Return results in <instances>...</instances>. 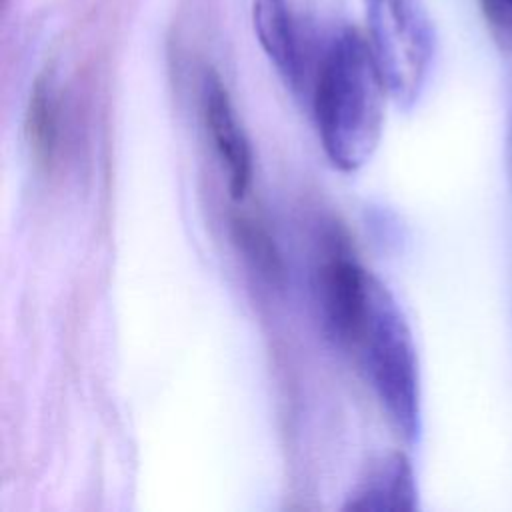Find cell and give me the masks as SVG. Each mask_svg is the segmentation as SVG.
Returning <instances> with one entry per match:
<instances>
[{"mask_svg": "<svg viewBox=\"0 0 512 512\" xmlns=\"http://www.w3.org/2000/svg\"><path fill=\"white\" fill-rule=\"evenodd\" d=\"M386 86L370 44L350 26L334 28L318 48L308 96L324 154L354 172L376 152Z\"/></svg>", "mask_w": 512, "mask_h": 512, "instance_id": "cell-1", "label": "cell"}, {"mask_svg": "<svg viewBox=\"0 0 512 512\" xmlns=\"http://www.w3.org/2000/svg\"><path fill=\"white\" fill-rule=\"evenodd\" d=\"M346 346L356 350L390 424L408 444L418 442L422 392L416 344L398 300L372 272L366 274L362 308Z\"/></svg>", "mask_w": 512, "mask_h": 512, "instance_id": "cell-2", "label": "cell"}, {"mask_svg": "<svg viewBox=\"0 0 512 512\" xmlns=\"http://www.w3.org/2000/svg\"><path fill=\"white\" fill-rule=\"evenodd\" d=\"M368 44L388 96L412 108L430 78L436 34L422 0H364Z\"/></svg>", "mask_w": 512, "mask_h": 512, "instance_id": "cell-3", "label": "cell"}, {"mask_svg": "<svg viewBox=\"0 0 512 512\" xmlns=\"http://www.w3.org/2000/svg\"><path fill=\"white\" fill-rule=\"evenodd\" d=\"M252 24L264 54L296 94H308L318 44L302 28L286 0H254Z\"/></svg>", "mask_w": 512, "mask_h": 512, "instance_id": "cell-4", "label": "cell"}, {"mask_svg": "<svg viewBox=\"0 0 512 512\" xmlns=\"http://www.w3.org/2000/svg\"><path fill=\"white\" fill-rule=\"evenodd\" d=\"M202 114L212 144L228 174L234 200L246 196L252 182V150L220 76L208 70L202 78Z\"/></svg>", "mask_w": 512, "mask_h": 512, "instance_id": "cell-5", "label": "cell"}, {"mask_svg": "<svg viewBox=\"0 0 512 512\" xmlns=\"http://www.w3.org/2000/svg\"><path fill=\"white\" fill-rule=\"evenodd\" d=\"M368 270L354 260L336 256L318 270V306L322 328L330 340L346 346L358 320Z\"/></svg>", "mask_w": 512, "mask_h": 512, "instance_id": "cell-6", "label": "cell"}, {"mask_svg": "<svg viewBox=\"0 0 512 512\" xmlns=\"http://www.w3.org/2000/svg\"><path fill=\"white\" fill-rule=\"evenodd\" d=\"M342 510L354 512H414L418 486L410 460L392 452L376 460L348 492Z\"/></svg>", "mask_w": 512, "mask_h": 512, "instance_id": "cell-7", "label": "cell"}, {"mask_svg": "<svg viewBox=\"0 0 512 512\" xmlns=\"http://www.w3.org/2000/svg\"><path fill=\"white\" fill-rule=\"evenodd\" d=\"M24 132L34 160L48 166L54 158L58 142V100L54 84L48 76H40L34 82L26 108Z\"/></svg>", "mask_w": 512, "mask_h": 512, "instance_id": "cell-8", "label": "cell"}, {"mask_svg": "<svg viewBox=\"0 0 512 512\" xmlns=\"http://www.w3.org/2000/svg\"><path fill=\"white\" fill-rule=\"evenodd\" d=\"M232 236L238 250L250 266L268 282L280 284L284 280V264L272 238L252 220L236 218L232 222Z\"/></svg>", "mask_w": 512, "mask_h": 512, "instance_id": "cell-9", "label": "cell"}, {"mask_svg": "<svg viewBox=\"0 0 512 512\" xmlns=\"http://www.w3.org/2000/svg\"><path fill=\"white\" fill-rule=\"evenodd\" d=\"M486 20L506 34H512V0H480Z\"/></svg>", "mask_w": 512, "mask_h": 512, "instance_id": "cell-10", "label": "cell"}]
</instances>
